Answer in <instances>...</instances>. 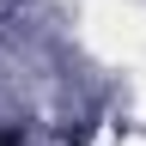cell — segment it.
<instances>
[{"label":"cell","mask_w":146,"mask_h":146,"mask_svg":"<svg viewBox=\"0 0 146 146\" xmlns=\"http://www.w3.org/2000/svg\"><path fill=\"white\" fill-rule=\"evenodd\" d=\"M0 146H12V140H6V134H0Z\"/></svg>","instance_id":"obj_1"}]
</instances>
